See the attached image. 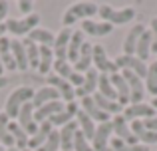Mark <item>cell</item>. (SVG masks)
<instances>
[{
    "label": "cell",
    "mask_w": 157,
    "mask_h": 151,
    "mask_svg": "<svg viewBox=\"0 0 157 151\" xmlns=\"http://www.w3.org/2000/svg\"><path fill=\"white\" fill-rule=\"evenodd\" d=\"M74 151H94L92 143L84 137V133L80 129L76 131V137H74Z\"/></svg>",
    "instance_id": "cell-40"
},
{
    "label": "cell",
    "mask_w": 157,
    "mask_h": 151,
    "mask_svg": "<svg viewBox=\"0 0 157 151\" xmlns=\"http://www.w3.org/2000/svg\"><path fill=\"white\" fill-rule=\"evenodd\" d=\"M145 30H147V28L143 26V24H135V26L129 28L125 40H123V54H125V56H135L137 42H139V38H141V34H143Z\"/></svg>",
    "instance_id": "cell-17"
},
{
    "label": "cell",
    "mask_w": 157,
    "mask_h": 151,
    "mask_svg": "<svg viewBox=\"0 0 157 151\" xmlns=\"http://www.w3.org/2000/svg\"><path fill=\"white\" fill-rule=\"evenodd\" d=\"M151 105H153V108L157 109V97H153V100H151Z\"/></svg>",
    "instance_id": "cell-49"
},
{
    "label": "cell",
    "mask_w": 157,
    "mask_h": 151,
    "mask_svg": "<svg viewBox=\"0 0 157 151\" xmlns=\"http://www.w3.org/2000/svg\"><path fill=\"white\" fill-rule=\"evenodd\" d=\"M121 115L125 117L127 121H135V119H151V117L157 115V109L153 108L151 104H145V101H141V104H129L127 108H123Z\"/></svg>",
    "instance_id": "cell-6"
},
{
    "label": "cell",
    "mask_w": 157,
    "mask_h": 151,
    "mask_svg": "<svg viewBox=\"0 0 157 151\" xmlns=\"http://www.w3.org/2000/svg\"><path fill=\"white\" fill-rule=\"evenodd\" d=\"M92 62L96 66L98 74H104V76H113V74H119V68L115 64V60H109L105 54V48L96 44L92 50Z\"/></svg>",
    "instance_id": "cell-5"
},
{
    "label": "cell",
    "mask_w": 157,
    "mask_h": 151,
    "mask_svg": "<svg viewBox=\"0 0 157 151\" xmlns=\"http://www.w3.org/2000/svg\"><path fill=\"white\" fill-rule=\"evenodd\" d=\"M78 111H80V105H78L76 101H72V104H66V108L62 109L60 113H56L52 119H48V121H50L52 125H60V127H64L66 123L74 121V117L78 115Z\"/></svg>",
    "instance_id": "cell-22"
},
{
    "label": "cell",
    "mask_w": 157,
    "mask_h": 151,
    "mask_svg": "<svg viewBox=\"0 0 157 151\" xmlns=\"http://www.w3.org/2000/svg\"><path fill=\"white\" fill-rule=\"evenodd\" d=\"M2 72H4V66H2V60H0V76H2Z\"/></svg>",
    "instance_id": "cell-50"
},
{
    "label": "cell",
    "mask_w": 157,
    "mask_h": 151,
    "mask_svg": "<svg viewBox=\"0 0 157 151\" xmlns=\"http://www.w3.org/2000/svg\"><path fill=\"white\" fill-rule=\"evenodd\" d=\"M4 34H6V24L2 22V24H0V38H2Z\"/></svg>",
    "instance_id": "cell-48"
},
{
    "label": "cell",
    "mask_w": 157,
    "mask_h": 151,
    "mask_svg": "<svg viewBox=\"0 0 157 151\" xmlns=\"http://www.w3.org/2000/svg\"><path fill=\"white\" fill-rule=\"evenodd\" d=\"M121 76L127 81V85H129V104H141L143 96H145V84H143V80L129 70H121Z\"/></svg>",
    "instance_id": "cell-7"
},
{
    "label": "cell",
    "mask_w": 157,
    "mask_h": 151,
    "mask_svg": "<svg viewBox=\"0 0 157 151\" xmlns=\"http://www.w3.org/2000/svg\"><path fill=\"white\" fill-rule=\"evenodd\" d=\"M143 125H145V129H149V131H155V133H157V115L151 117V119H145V121H143Z\"/></svg>",
    "instance_id": "cell-45"
},
{
    "label": "cell",
    "mask_w": 157,
    "mask_h": 151,
    "mask_svg": "<svg viewBox=\"0 0 157 151\" xmlns=\"http://www.w3.org/2000/svg\"><path fill=\"white\" fill-rule=\"evenodd\" d=\"M28 40H32L34 44H38V46H54V40H56V36L52 34L50 30H44V28H36V30H32L30 34H28Z\"/></svg>",
    "instance_id": "cell-32"
},
{
    "label": "cell",
    "mask_w": 157,
    "mask_h": 151,
    "mask_svg": "<svg viewBox=\"0 0 157 151\" xmlns=\"http://www.w3.org/2000/svg\"><path fill=\"white\" fill-rule=\"evenodd\" d=\"M111 127H113V135L117 137V139L125 141L127 145H137L139 143L137 137H135L133 133H131V129H129V121H127L121 113L111 117Z\"/></svg>",
    "instance_id": "cell-8"
},
{
    "label": "cell",
    "mask_w": 157,
    "mask_h": 151,
    "mask_svg": "<svg viewBox=\"0 0 157 151\" xmlns=\"http://www.w3.org/2000/svg\"><path fill=\"white\" fill-rule=\"evenodd\" d=\"M98 16L101 18V22H107L111 26H123V24H129L137 16V10L131 6L115 10V8L107 6V4H101V6H98Z\"/></svg>",
    "instance_id": "cell-1"
},
{
    "label": "cell",
    "mask_w": 157,
    "mask_h": 151,
    "mask_svg": "<svg viewBox=\"0 0 157 151\" xmlns=\"http://www.w3.org/2000/svg\"><path fill=\"white\" fill-rule=\"evenodd\" d=\"M4 151H18L16 147H10V149H4Z\"/></svg>",
    "instance_id": "cell-51"
},
{
    "label": "cell",
    "mask_w": 157,
    "mask_h": 151,
    "mask_svg": "<svg viewBox=\"0 0 157 151\" xmlns=\"http://www.w3.org/2000/svg\"><path fill=\"white\" fill-rule=\"evenodd\" d=\"M8 129H10V135L14 137V147L18 149V151L28 149V143H30V135H28V133L18 125V121H10Z\"/></svg>",
    "instance_id": "cell-28"
},
{
    "label": "cell",
    "mask_w": 157,
    "mask_h": 151,
    "mask_svg": "<svg viewBox=\"0 0 157 151\" xmlns=\"http://www.w3.org/2000/svg\"><path fill=\"white\" fill-rule=\"evenodd\" d=\"M54 50L50 46H40V66H38V72L40 74H46L50 76V70L54 66Z\"/></svg>",
    "instance_id": "cell-33"
},
{
    "label": "cell",
    "mask_w": 157,
    "mask_h": 151,
    "mask_svg": "<svg viewBox=\"0 0 157 151\" xmlns=\"http://www.w3.org/2000/svg\"><path fill=\"white\" fill-rule=\"evenodd\" d=\"M0 60H2L4 70H8V72L18 70V68H16V62H14V56H12V50H10V40H8L6 36L0 38Z\"/></svg>",
    "instance_id": "cell-29"
},
{
    "label": "cell",
    "mask_w": 157,
    "mask_h": 151,
    "mask_svg": "<svg viewBox=\"0 0 157 151\" xmlns=\"http://www.w3.org/2000/svg\"><path fill=\"white\" fill-rule=\"evenodd\" d=\"M72 34H74L72 28H62L56 34V40H54V46H52L56 60H68V44H70Z\"/></svg>",
    "instance_id": "cell-13"
},
{
    "label": "cell",
    "mask_w": 157,
    "mask_h": 151,
    "mask_svg": "<svg viewBox=\"0 0 157 151\" xmlns=\"http://www.w3.org/2000/svg\"><path fill=\"white\" fill-rule=\"evenodd\" d=\"M80 109H82V111H84L88 117H92L96 123H105V121H109V119H111V115H107L105 111H101V109L98 108V104L94 101V97H92V96L82 97Z\"/></svg>",
    "instance_id": "cell-14"
},
{
    "label": "cell",
    "mask_w": 157,
    "mask_h": 151,
    "mask_svg": "<svg viewBox=\"0 0 157 151\" xmlns=\"http://www.w3.org/2000/svg\"><path fill=\"white\" fill-rule=\"evenodd\" d=\"M98 74L96 68H90L88 72L84 74V84H82V88L76 89V97H88V96H94V93L98 92Z\"/></svg>",
    "instance_id": "cell-16"
},
{
    "label": "cell",
    "mask_w": 157,
    "mask_h": 151,
    "mask_svg": "<svg viewBox=\"0 0 157 151\" xmlns=\"http://www.w3.org/2000/svg\"><path fill=\"white\" fill-rule=\"evenodd\" d=\"M6 84H8V77L0 76V89H2V88H6Z\"/></svg>",
    "instance_id": "cell-47"
},
{
    "label": "cell",
    "mask_w": 157,
    "mask_h": 151,
    "mask_svg": "<svg viewBox=\"0 0 157 151\" xmlns=\"http://www.w3.org/2000/svg\"><path fill=\"white\" fill-rule=\"evenodd\" d=\"M78 121H70V123H66L64 127L60 129V149L62 151H74V137H76V131H78Z\"/></svg>",
    "instance_id": "cell-19"
},
{
    "label": "cell",
    "mask_w": 157,
    "mask_h": 151,
    "mask_svg": "<svg viewBox=\"0 0 157 151\" xmlns=\"http://www.w3.org/2000/svg\"><path fill=\"white\" fill-rule=\"evenodd\" d=\"M48 85L60 93V100H66V104H72L74 97H76V89L72 88V84L68 80H64V77L56 76V74L48 76Z\"/></svg>",
    "instance_id": "cell-11"
},
{
    "label": "cell",
    "mask_w": 157,
    "mask_h": 151,
    "mask_svg": "<svg viewBox=\"0 0 157 151\" xmlns=\"http://www.w3.org/2000/svg\"><path fill=\"white\" fill-rule=\"evenodd\" d=\"M68 81L72 84V88H74V89L82 88V84H84V74H78V72H74V74L68 77Z\"/></svg>",
    "instance_id": "cell-44"
},
{
    "label": "cell",
    "mask_w": 157,
    "mask_h": 151,
    "mask_svg": "<svg viewBox=\"0 0 157 151\" xmlns=\"http://www.w3.org/2000/svg\"><path fill=\"white\" fill-rule=\"evenodd\" d=\"M24 151H32V149H24Z\"/></svg>",
    "instance_id": "cell-53"
},
{
    "label": "cell",
    "mask_w": 157,
    "mask_h": 151,
    "mask_svg": "<svg viewBox=\"0 0 157 151\" xmlns=\"http://www.w3.org/2000/svg\"><path fill=\"white\" fill-rule=\"evenodd\" d=\"M58 149H60V133L54 129L50 133V137L46 139V143H44L42 147H38L36 151H58Z\"/></svg>",
    "instance_id": "cell-39"
},
{
    "label": "cell",
    "mask_w": 157,
    "mask_h": 151,
    "mask_svg": "<svg viewBox=\"0 0 157 151\" xmlns=\"http://www.w3.org/2000/svg\"><path fill=\"white\" fill-rule=\"evenodd\" d=\"M147 30L151 32V38H153V46H151V54H157V16H153L149 22V28Z\"/></svg>",
    "instance_id": "cell-42"
},
{
    "label": "cell",
    "mask_w": 157,
    "mask_h": 151,
    "mask_svg": "<svg viewBox=\"0 0 157 151\" xmlns=\"http://www.w3.org/2000/svg\"><path fill=\"white\" fill-rule=\"evenodd\" d=\"M56 100H60V93H58L54 88H50V85H44V88H40V89L34 92L32 105H34V109H38V108L50 104V101H56Z\"/></svg>",
    "instance_id": "cell-20"
},
{
    "label": "cell",
    "mask_w": 157,
    "mask_h": 151,
    "mask_svg": "<svg viewBox=\"0 0 157 151\" xmlns=\"http://www.w3.org/2000/svg\"><path fill=\"white\" fill-rule=\"evenodd\" d=\"M8 125H10L8 115H6L4 111H0V143H2V147L10 149V147H14V137L10 135V129H8Z\"/></svg>",
    "instance_id": "cell-34"
},
{
    "label": "cell",
    "mask_w": 157,
    "mask_h": 151,
    "mask_svg": "<svg viewBox=\"0 0 157 151\" xmlns=\"http://www.w3.org/2000/svg\"><path fill=\"white\" fill-rule=\"evenodd\" d=\"M10 50H12V56H14V62H16V68L20 72H26L28 70V58H26V48H24V42L18 38L10 40Z\"/></svg>",
    "instance_id": "cell-25"
},
{
    "label": "cell",
    "mask_w": 157,
    "mask_h": 151,
    "mask_svg": "<svg viewBox=\"0 0 157 151\" xmlns=\"http://www.w3.org/2000/svg\"><path fill=\"white\" fill-rule=\"evenodd\" d=\"M115 64H117L119 72H121V70H129V72H133V74H137L141 80H145L147 64L141 62L137 56H125V54H121V56H117V58H115Z\"/></svg>",
    "instance_id": "cell-10"
},
{
    "label": "cell",
    "mask_w": 157,
    "mask_h": 151,
    "mask_svg": "<svg viewBox=\"0 0 157 151\" xmlns=\"http://www.w3.org/2000/svg\"><path fill=\"white\" fill-rule=\"evenodd\" d=\"M107 151H111V149H107Z\"/></svg>",
    "instance_id": "cell-54"
},
{
    "label": "cell",
    "mask_w": 157,
    "mask_h": 151,
    "mask_svg": "<svg viewBox=\"0 0 157 151\" xmlns=\"http://www.w3.org/2000/svg\"><path fill=\"white\" fill-rule=\"evenodd\" d=\"M66 108V104L62 100H56V101H50V104H46V105H42V108H38V109H34V121L36 123H44V121H48V119H52L56 113H60L62 109Z\"/></svg>",
    "instance_id": "cell-15"
},
{
    "label": "cell",
    "mask_w": 157,
    "mask_h": 151,
    "mask_svg": "<svg viewBox=\"0 0 157 151\" xmlns=\"http://www.w3.org/2000/svg\"><path fill=\"white\" fill-rule=\"evenodd\" d=\"M143 84H145V92H149L153 97H157V60L147 64V74Z\"/></svg>",
    "instance_id": "cell-35"
},
{
    "label": "cell",
    "mask_w": 157,
    "mask_h": 151,
    "mask_svg": "<svg viewBox=\"0 0 157 151\" xmlns=\"http://www.w3.org/2000/svg\"><path fill=\"white\" fill-rule=\"evenodd\" d=\"M84 42H86L84 32H82V30H74L72 38H70V44H68V62L72 64V66L76 64V60H78V56H80V50H82V46H84Z\"/></svg>",
    "instance_id": "cell-26"
},
{
    "label": "cell",
    "mask_w": 157,
    "mask_h": 151,
    "mask_svg": "<svg viewBox=\"0 0 157 151\" xmlns=\"http://www.w3.org/2000/svg\"><path fill=\"white\" fill-rule=\"evenodd\" d=\"M52 70L56 72V76L64 77V80H68V77L74 74V66L68 62V60H54V66H52Z\"/></svg>",
    "instance_id": "cell-38"
},
{
    "label": "cell",
    "mask_w": 157,
    "mask_h": 151,
    "mask_svg": "<svg viewBox=\"0 0 157 151\" xmlns=\"http://www.w3.org/2000/svg\"><path fill=\"white\" fill-rule=\"evenodd\" d=\"M151 46H153V38H151V32L145 30L141 34V38H139L137 42V48H135V56H137L141 62L147 64V60L151 58Z\"/></svg>",
    "instance_id": "cell-27"
},
{
    "label": "cell",
    "mask_w": 157,
    "mask_h": 151,
    "mask_svg": "<svg viewBox=\"0 0 157 151\" xmlns=\"http://www.w3.org/2000/svg\"><path fill=\"white\" fill-rule=\"evenodd\" d=\"M109 80H111V84H113V88H115V93H117V104L121 105V108H127V105H129V85H127V81L123 80L121 72L109 76Z\"/></svg>",
    "instance_id": "cell-18"
},
{
    "label": "cell",
    "mask_w": 157,
    "mask_h": 151,
    "mask_svg": "<svg viewBox=\"0 0 157 151\" xmlns=\"http://www.w3.org/2000/svg\"><path fill=\"white\" fill-rule=\"evenodd\" d=\"M8 14V2L6 0H0V24H2V20L6 18Z\"/></svg>",
    "instance_id": "cell-46"
},
{
    "label": "cell",
    "mask_w": 157,
    "mask_h": 151,
    "mask_svg": "<svg viewBox=\"0 0 157 151\" xmlns=\"http://www.w3.org/2000/svg\"><path fill=\"white\" fill-rule=\"evenodd\" d=\"M92 50L94 46L90 42H84V46H82L80 50V56H78L76 64H74V72H78V74H86V72L92 68Z\"/></svg>",
    "instance_id": "cell-23"
},
{
    "label": "cell",
    "mask_w": 157,
    "mask_h": 151,
    "mask_svg": "<svg viewBox=\"0 0 157 151\" xmlns=\"http://www.w3.org/2000/svg\"><path fill=\"white\" fill-rule=\"evenodd\" d=\"M111 30H113V26H111V24H107V22L82 20V32H84V34H90V36H98V38H101V36L111 34Z\"/></svg>",
    "instance_id": "cell-21"
},
{
    "label": "cell",
    "mask_w": 157,
    "mask_h": 151,
    "mask_svg": "<svg viewBox=\"0 0 157 151\" xmlns=\"http://www.w3.org/2000/svg\"><path fill=\"white\" fill-rule=\"evenodd\" d=\"M92 97H94V101L98 104V108H100L101 111H105L107 115H119V113L123 111V108L117 104V101H111V100H107V97H104L101 93H98V92L94 93Z\"/></svg>",
    "instance_id": "cell-31"
},
{
    "label": "cell",
    "mask_w": 157,
    "mask_h": 151,
    "mask_svg": "<svg viewBox=\"0 0 157 151\" xmlns=\"http://www.w3.org/2000/svg\"><path fill=\"white\" fill-rule=\"evenodd\" d=\"M54 131V125L50 123V121H44V123L38 125V131L34 133V135L30 137V143H28V149L36 151L38 147H42L44 143H46V139L50 137V133Z\"/></svg>",
    "instance_id": "cell-24"
},
{
    "label": "cell",
    "mask_w": 157,
    "mask_h": 151,
    "mask_svg": "<svg viewBox=\"0 0 157 151\" xmlns=\"http://www.w3.org/2000/svg\"><path fill=\"white\" fill-rule=\"evenodd\" d=\"M32 97H34V89L28 88V85H22V88L14 89V92L8 96L6 105H4V113L8 115V119H16L20 108H22L24 104H28V101H32Z\"/></svg>",
    "instance_id": "cell-3"
},
{
    "label": "cell",
    "mask_w": 157,
    "mask_h": 151,
    "mask_svg": "<svg viewBox=\"0 0 157 151\" xmlns=\"http://www.w3.org/2000/svg\"><path fill=\"white\" fill-rule=\"evenodd\" d=\"M96 14H98V4H94V2H76L64 12L62 24H64V28H70L76 22H82V20H92V16H96Z\"/></svg>",
    "instance_id": "cell-2"
},
{
    "label": "cell",
    "mask_w": 157,
    "mask_h": 151,
    "mask_svg": "<svg viewBox=\"0 0 157 151\" xmlns=\"http://www.w3.org/2000/svg\"><path fill=\"white\" fill-rule=\"evenodd\" d=\"M113 137V127H111V119L105 123H98L96 125V133L92 139V147L94 151H107L109 149V139Z\"/></svg>",
    "instance_id": "cell-9"
},
{
    "label": "cell",
    "mask_w": 157,
    "mask_h": 151,
    "mask_svg": "<svg viewBox=\"0 0 157 151\" xmlns=\"http://www.w3.org/2000/svg\"><path fill=\"white\" fill-rule=\"evenodd\" d=\"M18 125L24 129V131L28 133V135H34L36 131H38V123L34 121V105H32V101H28V104H24L22 108H20L18 111Z\"/></svg>",
    "instance_id": "cell-12"
},
{
    "label": "cell",
    "mask_w": 157,
    "mask_h": 151,
    "mask_svg": "<svg viewBox=\"0 0 157 151\" xmlns=\"http://www.w3.org/2000/svg\"><path fill=\"white\" fill-rule=\"evenodd\" d=\"M0 151H4V149H2V145H0Z\"/></svg>",
    "instance_id": "cell-52"
},
{
    "label": "cell",
    "mask_w": 157,
    "mask_h": 151,
    "mask_svg": "<svg viewBox=\"0 0 157 151\" xmlns=\"http://www.w3.org/2000/svg\"><path fill=\"white\" fill-rule=\"evenodd\" d=\"M137 141H139L141 145H147V147L157 145V133H155V131H149V129H145V131H143L141 135L137 137Z\"/></svg>",
    "instance_id": "cell-41"
},
{
    "label": "cell",
    "mask_w": 157,
    "mask_h": 151,
    "mask_svg": "<svg viewBox=\"0 0 157 151\" xmlns=\"http://www.w3.org/2000/svg\"><path fill=\"white\" fill-rule=\"evenodd\" d=\"M98 93H101L104 97H107L111 101H117V93H115V88L111 84L109 76L100 74V77H98Z\"/></svg>",
    "instance_id": "cell-37"
},
{
    "label": "cell",
    "mask_w": 157,
    "mask_h": 151,
    "mask_svg": "<svg viewBox=\"0 0 157 151\" xmlns=\"http://www.w3.org/2000/svg\"><path fill=\"white\" fill-rule=\"evenodd\" d=\"M18 10L22 12V14L30 16L32 12H34V2H30V0H20L18 2Z\"/></svg>",
    "instance_id": "cell-43"
},
{
    "label": "cell",
    "mask_w": 157,
    "mask_h": 151,
    "mask_svg": "<svg viewBox=\"0 0 157 151\" xmlns=\"http://www.w3.org/2000/svg\"><path fill=\"white\" fill-rule=\"evenodd\" d=\"M6 32H10V34H14L16 38H20V36H26L30 34L32 30H36L40 24V14H36V12H32L30 16H24L22 20H16V18H10L6 20Z\"/></svg>",
    "instance_id": "cell-4"
},
{
    "label": "cell",
    "mask_w": 157,
    "mask_h": 151,
    "mask_svg": "<svg viewBox=\"0 0 157 151\" xmlns=\"http://www.w3.org/2000/svg\"><path fill=\"white\" fill-rule=\"evenodd\" d=\"M76 121H78V127H80V131L84 133V137L92 143V139H94V133H96V121L92 119V117H88L84 111H78V115H76Z\"/></svg>",
    "instance_id": "cell-30"
},
{
    "label": "cell",
    "mask_w": 157,
    "mask_h": 151,
    "mask_svg": "<svg viewBox=\"0 0 157 151\" xmlns=\"http://www.w3.org/2000/svg\"><path fill=\"white\" fill-rule=\"evenodd\" d=\"M24 48H26V58H28V68L32 70H38L40 66V46L34 44L32 40H22Z\"/></svg>",
    "instance_id": "cell-36"
}]
</instances>
